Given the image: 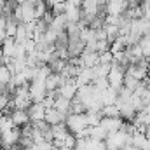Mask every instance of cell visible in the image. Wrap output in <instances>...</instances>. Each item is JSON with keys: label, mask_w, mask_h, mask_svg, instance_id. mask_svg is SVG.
Here are the masks:
<instances>
[{"label": "cell", "mask_w": 150, "mask_h": 150, "mask_svg": "<svg viewBox=\"0 0 150 150\" xmlns=\"http://www.w3.org/2000/svg\"><path fill=\"white\" fill-rule=\"evenodd\" d=\"M101 117H107V119H113V117H120V113H119V108L115 107V105H105L103 108H101Z\"/></svg>", "instance_id": "obj_23"}, {"label": "cell", "mask_w": 150, "mask_h": 150, "mask_svg": "<svg viewBox=\"0 0 150 150\" xmlns=\"http://www.w3.org/2000/svg\"><path fill=\"white\" fill-rule=\"evenodd\" d=\"M44 84H45V91H47V93H56V91L59 89V86L65 84V79L59 74H51L45 79Z\"/></svg>", "instance_id": "obj_12"}, {"label": "cell", "mask_w": 150, "mask_h": 150, "mask_svg": "<svg viewBox=\"0 0 150 150\" xmlns=\"http://www.w3.org/2000/svg\"><path fill=\"white\" fill-rule=\"evenodd\" d=\"M11 77H12L11 70H9V68H7L5 65H0V84L7 86V84L11 82Z\"/></svg>", "instance_id": "obj_25"}, {"label": "cell", "mask_w": 150, "mask_h": 150, "mask_svg": "<svg viewBox=\"0 0 150 150\" xmlns=\"http://www.w3.org/2000/svg\"><path fill=\"white\" fill-rule=\"evenodd\" d=\"M9 117H11L14 127H19V129H21L23 126L30 124V117H28V112H26V110H18V108H14V110H11Z\"/></svg>", "instance_id": "obj_8"}, {"label": "cell", "mask_w": 150, "mask_h": 150, "mask_svg": "<svg viewBox=\"0 0 150 150\" xmlns=\"http://www.w3.org/2000/svg\"><path fill=\"white\" fill-rule=\"evenodd\" d=\"M107 2H108V0H96V4H98L100 7H103V5H107Z\"/></svg>", "instance_id": "obj_31"}, {"label": "cell", "mask_w": 150, "mask_h": 150, "mask_svg": "<svg viewBox=\"0 0 150 150\" xmlns=\"http://www.w3.org/2000/svg\"><path fill=\"white\" fill-rule=\"evenodd\" d=\"M108 136V133L101 127V126H94V127H89V138H94V140H100V142H105V138Z\"/></svg>", "instance_id": "obj_20"}, {"label": "cell", "mask_w": 150, "mask_h": 150, "mask_svg": "<svg viewBox=\"0 0 150 150\" xmlns=\"http://www.w3.org/2000/svg\"><path fill=\"white\" fill-rule=\"evenodd\" d=\"M136 2H138V4H142V2H143V0H136Z\"/></svg>", "instance_id": "obj_34"}, {"label": "cell", "mask_w": 150, "mask_h": 150, "mask_svg": "<svg viewBox=\"0 0 150 150\" xmlns=\"http://www.w3.org/2000/svg\"><path fill=\"white\" fill-rule=\"evenodd\" d=\"M52 108H54V110H58V112L61 113L63 117H67V115L70 113V100H67V98H61V96H58V94H56Z\"/></svg>", "instance_id": "obj_14"}, {"label": "cell", "mask_w": 150, "mask_h": 150, "mask_svg": "<svg viewBox=\"0 0 150 150\" xmlns=\"http://www.w3.org/2000/svg\"><path fill=\"white\" fill-rule=\"evenodd\" d=\"M79 59H80V67L82 68H93V67H96L100 63L98 52H91V51H84L79 56Z\"/></svg>", "instance_id": "obj_10"}, {"label": "cell", "mask_w": 150, "mask_h": 150, "mask_svg": "<svg viewBox=\"0 0 150 150\" xmlns=\"http://www.w3.org/2000/svg\"><path fill=\"white\" fill-rule=\"evenodd\" d=\"M126 9H127V4L122 0H108L105 5L107 16H122Z\"/></svg>", "instance_id": "obj_7"}, {"label": "cell", "mask_w": 150, "mask_h": 150, "mask_svg": "<svg viewBox=\"0 0 150 150\" xmlns=\"http://www.w3.org/2000/svg\"><path fill=\"white\" fill-rule=\"evenodd\" d=\"M44 120H45L49 126H56V124H61V122L65 120V117L58 112V110H54V108H45V117H44Z\"/></svg>", "instance_id": "obj_16"}, {"label": "cell", "mask_w": 150, "mask_h": 150, "mask_svg": "<svg viewBox=\"0 0 150 150\" xmlns=\"http://www.w3.org/2000/svg\"><path fill=\"white\" fill-rule=\"evenodd\" d=\"M56 94L72 101V100L75 98V94H77V84H75V80H74V79L65 80V84H61V86H59V89L56 91Z\"/></svg>", "instance_id": "obj_6"}, {"label": "cell", "mask_w": 150, "mask_h": 150, "mask_svg": "<svg viewBox=\"0 0 150 150\" xmlns=\"http://www.w3.org/2000/svg\"><path fill=\"white\" fill-rule=\"evenodd\" d=\"M133 147H136L138 150H145L149 147V140H147V136H145V133H133L131 134V142H129Z\"/></svg>", "instance_id": "obj_17"}, {"label": "cell", "mask_w": 150, "mask_h": 150, "mask_svg": "<svg viewBox=\"0 0 150 150\" xmlns=\"http://www.w3.org/2000/svg\"><path fill=\"white\" fill-rule=\"evenodd\" d=\"M122 124H124V120L120 119V117H113V119H107V117H103L101 119V122H100V126L110 134V133H117V131H120L122 129Z\"/></svg>", "instance_id": "obj_9"}, {"label": "cell", "mask_w": 150, "mask_h": 150, "mask_svg": "<svg viewBox=\"0 0 150 150\" xmlns=\"http://www.w3.org/2000/svg\"><path fill=\"white\" fill-rule=\"evenodd\" d=\"M19 138H21V129L14 127V129L7 131L4 134H0V145L5 147V149H11V147H14V145L19 143Z\"/></svg>", "instance_id": "obj_5"}, {"label": "cell", "mask_w": 150, "mask_h": 150, "mask_svg": "<svg viewBox=\"0 0 150 150\" xmlns=\"http://www.w3.org/2000/svg\"><path fill=\"white\" fill-rule=\"evenodd\" d=\"M33 11H35V19H42L47 12V4L44 0H38L33 4Z\"/></svg>", "instance_id": "obj_24"}, {"label": "cell", "mask_w": 150, "mask_h": 150, "mask_svg": "<svg viewBox=\"0 0 150 150\" xmlns=\"http://www.w3.org/2000/svg\"><path fill=\"white\" fill-rule=\"evenodd\" d=\"M14 47H16V40H14V38H9V37L0 44V49H2V52H4L5 58H12V54H14Z\"/></svg>", "instance_id": "obj_18"}, {"label": "cell", "mask_w": 150, "mask_h": 150, "mask_svg": "<svg viewBox=\"0 0 150 150\" xmlns=\"http://www.w3.org/2000/svg\"><path fill=\"white\" fill-rule=\"evenodd\" d=\"M100 101H101L103 107H105V105H115V101H117V91L112 89V87L103 89V91L100 93Z\"/></svg>", "instance_id": "obj_15"}, {"label": "cell", "mask_w": 150, "mask_h": 150, "mask_svg": "<svg viewBox=\"0 0 150 150\" xmlns=\"http://www.w3.org/2000/svg\"><path fill=\"white\" fill-rule=\"evenodd\" d=\"M26 2H30V4H35V2H38V0H26Z\"/></svg>", "instance_id": "obj_32"}, {"label": "cell", "mask_w": 150, "mask_h": 150, "mask_svg": "<svg viewBox=\"0 0 150 150\" xmlns=\"http://www.w3.org/2000/svg\"><path fill=\"white\" fill-rule=\"evenodd\" d=\"M124 74H126V68H124V67H120V65H117V63H112V65H110V72L107 75L108 87L119 91V89L124 86Z\"/></svg>", "instance_id": "obj_3"}, {"label": "cell", "mask_w": 150, "mask_h": 150, "mask_svg": "<svg viewBox=\"0 0 150 150\" xmlns=\"http://www.w3.org/2000/svg\"><path fill=\"white\" fill-rule=\"evenodd\" d=\"M68 4H72V5H75V7H80V4H82V0H67Z\"/></svg>", "instance_id": "obj_28"}, {"label": "cell", "mask_w": 150, "mask_h": 150, "mask_svg": "<svg viewBox=\"0 0 150 150\" xmlns=\"http://www.w3.org/2000/svg\"><path fill=\"white\" fill-rule=\"evenodd\" d=\"M26 112H28V117L32 122H38V120H44V117H45V107L42 103H32Z\"/></svg>", "instance_id": "obj_13"}, {"label": "cell", "mask_w": 150, "mask_h": 150, "mask_svg": "<svg viewBox=\"0 0 150 150\" xmlns=\"http://www.w3.org/2000/svg\"><path fill=\"white\" fill-rule=\"evenodd\" d=\"M93 72V80L94 79H101V77H107L108 72H110V65H103V63H98L96 67L91 68Z\"/></svg>", "instance_id": "obj_19"}, {"label": "cell", "mask_w": 150, "mask_h": 150, "mask_svg": "<svg viewBox=\"0 0 150 150\" xmlns=\"http://www.w3.org/2000/svg\"><path fill=\"white\" fill-rule=\"evenodd\" d=\"M28 93H30L32 103H42L44 98L47 96V91H45V84H44V80H32V82L28 84Z\"/></svg>", "instance_id": "obj_4"}, {"label": "cell", "mask_w": 150, "mask_h": 150, "mask_svg": "<svg viewBox=\"0 0 150 150\" xmlns=\"http://www.w3.org/2000/svg\"><path fill=\"white\" fill-rule=\"evenodd\" d=\"M122 2H126V4H127V2H129V0H122Z\"/></svg>", "instance_id": "obj_35"}, {"label": "cell", "mask_w": 150, "mask_h": 150, "mask_svg": "<svg viewBox=\"0 0 150 150\" xmlns=\"http://www.w3.org/2000/svg\"><path fill=\"white\" fill-rule=\"evenodd\" d=\"M63 16L67 18V23H79L80 21V7H75L65 0V11Z\"/></svg>", "instance_id": "obj_11"}, {"label": "cell", "mask_w": 150, "mask_h": 150, "mask_svg": "<svg viewBox=\"0 0 150 150\" xmlns=\"http://www.w3.org/2000/svg\"><path fill=\"white\" fill-rule=\"evenodd\" d=\"M75 142H77V138H75L72 133H68V134L63 138L61 147H65V149H75ZM61 147H59V149H61Z\"/></svg>", "instance_id": "obj_26"}, {"label": "cell", "mask_w": 150, "mask_h": 150, "mask_svg": "<svg viewBox=\"0 0 150 150\" xmlns=\"http://www.w3.org/2000/svg\"><path fill=\"white\" fill-rule=\"evenodd\" d=\"M58 150H74V149H65V147H61V149H58Z\"/></svg>", "instance_id": "obj_33"}, {"label": "cell", "mask_w": 150, "mask_h": 150, "mask_svg": "<svg viewBox=\"0 0 150 150\" xmlns=\"http://www.w3.org/2000/svg\"><path fill=\"white\" fill-rule=\"evenodd\" d=\"M98 56H100V63H103V65H112L113 56L108 51H105V52H101V54H98Z\"/></svg>", "instance_id": "obj_27"}, {"label": "cell", "mask_w": 150, "mask_h": 150, "mask_svg": "<svg viewBox=\"0 0 150 150\" xmlns=\"http://www.w3.org/2000/svg\"><path fill=\"white\" fill-rule=\"evenodd\" d=\"M11 129H14V124H12L9 113H4V115L0 117V134H4V133H7V131H11Z\"/></svg>", "instance_id": "obj_22"}, {"label": "cell", "mask_w": 150, "mask_h": 150, "mask_svg": "<svg viewBox=\"0 0 150 150\" xmlns=\"http://www.w3.org/2000/svg\"><path fill=\"white\" fill-rule=\"evenodd\" d=\"M143 82H145V89L150 91V77H147V80H143Z\"/></svg>", "instance_id": "obj_29"}, {"label": "cell", "mask_w": 150, "mask_h": 150, "mask_svg": "<svg viewBox=\"0 0 150 150\" xmlns=\"http://www.w3.org/2000/svg\"><path fill=\"white\" fill-rule=\"evenodd\" d=\"M129 142H131V136L127 133L117 131V133H110L105 138V147H107V150H122Z\"/></svg>", "instance_id": "obj_1"}, {"label": "cell", "mask_w": 150, "mask_h": 150, "mask_svg": "<svg viewBox=\"0 0 150 150\" xmlns=\"http://www.w3.org/2000/svg\"><path fill=\"white\" fill-rule=\"evenodd\" d=\"M122 150H138V149H136V147H133L131 143H127V145H126V147H124Z\"/></svg>", "instance_id": "obj_30"}, {"label": "cell", "mask_w": 150, "mask_h": 150, "mask_svg": "<svg viewBox=\"0 0 150 150\" xmlns=\"http://www.w3.org/2000/svg\"><path fill=\"white\" fill-rule=\"evenodd\" d=\"M63 122H65L68 133H72L74 136H77L84 127H87V124H86V112L84 113H68Z\"/></svg>", "instance_id": "obj_2"}, {"label": "cell", "mask_w": 150, "mask_h": 150, "mask_svg": "<svg viewBox=\"0 0 150 150\" xmlns=\"http://www.w3.org/2000/svg\"><path fill=\"white\" fill-rule=\"evenodd\" d=\"M101 119H103V117H101L100 112H86V124H87V127L100 126Z\"/></svg>", "instance_id": "obj_21"}]
</instances>
